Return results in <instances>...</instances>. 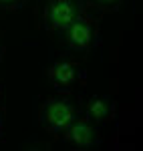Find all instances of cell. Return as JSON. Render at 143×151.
I'll list each match as a JSON object with an SVG mask.
<instances>
[{
  "label": "cell",
  "mask_w": 143,
  "mask_h": 151,
  "mask_svg": "<svg viewBox=\"0 0 143 151\" xmlns=\"http://www.w3.org/2000/svg\"><path fill=\"white\" fill-rule=\"evenodd\" d=\"M77 117H79L77 101L69 95H57V97L47 99L38 113L42 127L50 131L52 135H60Z\"/></svg>",
  "instance_id": "cell-1"
},
{
  "label": "cell",
  "mask_w": 143,
  "mask_h": 151,
  "mask_svg": "<svg viewBox=\"0 0 143 151\" xmlns=\"http://www.w3.org/2000/svg\"><path fill=\"white\" fill-rule=\"evenodd\" d=\"M85 12V4L81 0H47L42 12V26L48 32L63 35V30Z\"/></svg>",
  "instance_id": "cell-2"
},
{
  "label": "cell",
  "mask_w": 143,
  "mask_h": 151,
  "mask_svg": "<svg viewBox=\"0 0 143 151\" xmlns=\"http://www.w3.org/2000/svg\"><path fill=\"white\" fill-rule=\"evenodd\" d=\"M63 36H65L67 47L71 48V50H75V52L91 50L97 42V22L87 14V12H81V14L63 30Z\"/></svg>",
  "instance_id": "cell-3"
},
{
  "label": "cell",
  "mask_w": 143,
  "mask_h": 151,
  "mask_svg": "<svg viewBox=\"0 0 143 151\" xmlns=\"http://www.w3.org/2000/svg\"><path fill=\"white\" fill-rule=\"evenodd\" d=\"M60 137L65 143H69L75 149H89L97 145V127L95 123H91L87 117H77L69 127L60 133Z\"/></svg>",
  "instance_id": "cell-4"
},
{
  "label": "cell",
  "mask_w": 143,
  "mask_h": 151,
  "mask_svg": "<svg viewBox=\"0 0 143 151\" xmlns=\"http://www.w3.org/2000/svg\"><path fill=\"white\" fill-rule=\"evenodd\" d=\"M47 77L50 85L59 91H69L81 81V70L73 60H57L47 70Z\"/></svg>",
  "instance_id": "cell-5"
},
{
  "label": "cell",
  "mask_w": 143,
  "mask_h": 151,
  "mask_svg": "<svg viewBox=\"0 0 143 151\" xmlns=\"http://www.w3.org/2000/svg\"><path fill=\"white\" fill-rule=\"evenodd\" d=\"M115 103L113 99L107 97V95H95L87 101V107H85V117L91 121V123H107L115 117Z\"/></svg>",
  "instance_id": "cell-6"
},
{
  "label": "cell",
  "mask_w": 143,
  "mask_h": 151,
  "mask_svg": "<svg viewBox=\"0 0 143 151\" xmlns=\"http://www.w3.org/2000/svg\"><path fill=\"white\" fill-rule=\"evenodd\" d=\"M95 6H99V8H105V10H111V8H117L123 0H91Z\"/></svg>",
  "instance_id": "cell-7"
},
{
  "label": "cell",
  "mask_w": 143,
  "mask_h": 151,
  "mask_svg": "<svg viewBox=\"0 0 143 151\" xmlns=\"http://www.w3.org/2000/svg\"><path fill=\"white\" fill-rule=\"evenodd\" d=\"M26 0H0V8H10V10H14V8H20Z\"/></svg>",
  "instance_id": "cell-8"
},
{
  "label": "cell",
  "mask_w": 143,
  "mask_h": 151,
  "mask_svg": "<svg viewBox=\"0 0 143 151\" xmlns=\"http://www.w3.org/2000/svg\"><path fill=\"white\" fill-rule=\"evenodd\" d=\"M2 127H4V123H2V113H0V137H2Z\"/></svg>",
  "instance_id": "cell-9"
},
{
  "label": "cell",
  "mask_w": 143,
  "mask_h": 151,
  "mask_svg": "<svg viewBox=\"0 0 143 151\" xmlns=\"http://www.w3.org/2000/svg\"><path fill=\"white\" fill-rule=\"evenodd\" d=\"M0 97H2V87H0Z\"/></svg>",
  "instance_id": "cell-10"
},
{
  "label": "cell",
  "mask_w": 143,
  "mask_h": 151,
  "mask_svg": "<svg viewBox=\"0 0 143 151\" xmlns=\"http://www.w3.org/2000/svg\"><path fill=\"white\" fill-rule=\"evenodd\" d=\"M0 57H2V47H0Z\"/></svg>",
  "instance_id": "cell-11"
}]
</instances>
